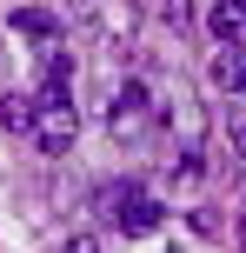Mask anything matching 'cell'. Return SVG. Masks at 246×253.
<instances>
[{
  "label": "cell",
  "mask_w": 246,
  "mask_h": 253,
  "mask_svg": "<svg viewBox=\"0 0 246 253\" xmlns=\"http://www.w3.org/2000/svg\"><path fill=\"white\" fill-rule=\"evenodd\" d=\"M213 80H220L226 93H246V47H226L220 60H213Z\"/></svg>",
  "instance_id": "cell-6"
},
{
  "label": "cell",
  "mask_w": 246,
  "mask_h": 253,
  "mask_svg": "<svg viewBox=\"0 0 246 253\" xmlns=\"http://www.w3.org/2000/svg\"><path fill=\"white\" fill-rule=\"evenodd\" d=\"M200 20L213 27V40H220V47H240V34H246V7H207Z\"/></svg>",
  "instance_id": "cell-4"
},
{
  "label": "cell",
  "mask_w": 246,
  "mask_h": 253,
  "mask_svg": "<svg viewBox=\"0 0 246 253\" xmlns=\"http://www.w3.org/2000/svg\"><path fill=\"white\" fill-rule=\"evenodd\" d=\"M0 126L27 133V126H34V93H7V100H0Z\"/></svg>",
  "instance_id": "cell-7"
},
{
  "label": "cell",
  "mask_w": 246,
  "mask_h": 253,
  "mask_svg": "<svg viewBox=\"0 0 246 253\" xmlns=\"http://www.w3.org/2000/svg\"><path fill=\"white\" fill-rule=\"evenodd\" d=\"M67 253H100V240H87V233H80V240H67Z\"/></svg>",
  "instance_id": "cell-8"
},
{
  "label": "cell",
  "mask_w": 246,
  "mask_h": 253,
  "mask_svg": "<svg viewBox=\"0 0 246 253\" xmlns=\"http://www.w3.org/2000/svg\"><path fill=\"white\" fill-rule=\"evenodd\" d=\"M80 133V114L73 100H34V126H27V140H34L40 153H67Z\"/></svg>",
  "instance_id": "cell-2"
},
{
  "label": "cell",
  "mask_w": 246,
  "mask_h": 253,
  "mask_svg": "<svg viewBox=\"0 0 246 253\" xmlns=\"http://www.w3.org/2000/svg\"><path fill=\"white\" fill-rule=\"evenodd\" d=\"M233 133H240V147H246V107H240V120H233Z\"/></svg>",
  "instance_id": "cell-9"
},
{
  "label": "cell",
  "mask_w": 246,
  "mask_h": 253,
  "mask_svg": "<svg viewBox=\"0 0 246 253\" xmlns=\"http://www.w3.org/2000/svg\"><path fill=\"white\" fill-rule=\"evenodd\" d=\"M240 253H246V220H240Z\"/></svg>",
  "instance_id": "cell-10"
},
{
  "label": "cell",
  "mask_w": 246,
  "mask_h": 253,
  "mask_svg": "<svg viewBox=\"0 0 246 253\" xmlns=\"http://www.w3.org/2000/svg\"><path fill=\"white\" fill-rule=\"evenodd\" d=\"M13 34H27V40H53V34H60V13H47V7H13Z\"/></svg>",
  "instance_id": "cell-5"
},
{
  "label": "cell",
  "mask_w": 246,
  "mask_h": 253,
  "mask_svg": "<svg viewBox=\"0 0 246 253\" xmlns=\"http://www.w3.org/2000/svg\"><path fill=\"white\" fill-rule=\"evenodd\" d=\"M146 120H153V87L146 80H127L113 93V107H106V126H113V140H133Z\"/></svg>",
  "instance_id": "cell-3"
},
{
  "label": "cell",
  "mask_w": 246,
  "mask_h": 253,
  "mask_svg": "<svg viewBox=\"0 0 246 253\" xmlns=\"http://www.w3.org/2000/svg\"><path fill=\"white\" fill-rule=\"evenodd\" d=\"M100 207L120 220V233H133V240H146V233L167 220V207H160L146 187H133V180H127V187H106V193H100Z\"/></svg>",
  "instance_id": "cell-1"
}]
</instances>
